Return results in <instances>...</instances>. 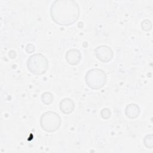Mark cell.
Returning a JSON list of instances; mask_svg holds the SVG:
<instances>
[{"label": "cell", "instance_id": "3957f363", "mask_svg": "<svg viewBox=\"0 0 153 153\" xmlns=\"http://www.w3.org/2000/svg\"><path fill=\"white\" fill-rule=\"evenodd\" d=\"M27 68L28 71L34 75H42L48 69V61L42 54L35 53L27 59Z\"/></svg>", "mask_w": 153, "mask_h": 153}, {"label": "cell", "instance_id": "6da1fadb", "mask_svg": "<svg viewBox=\"0 0 153 153\" xmlns=\"http://www.w3.org/2000/svg\"><path fill=\"white\" fill-rule=\"evenodd\" d=\"M53 21L60 26H69L75 23L80 14L79 5L73 0L54 1L50 10Z\"/></svg>", "mask_w": 153, "mask_h": 153}, {"label": "cell", "instance_id": "5b68a950", "mask_svg": "<svg viewBox=\"0 0 153 153\" xmlns=\"http://www.w3.org/2000/svg\"><path fill=\"white\" fill-rule=\"evenodd\" d=\"M96 58L103 63H108L114 57V52L111 48L106 45H100L94 49Z\"/></svg>", "mask_w": 153, "mask_h": 153}, {"label": "cell", "instance_id": "30bf717a", "mask_svg": "<svg viewBox=\"0 0 153 153\" xmlns=\"http://www.w3.org/2000/svg\"><path fill=\"white\" fill-rule=\"evenodd\" d=\"M143 144L147 148L152 149L153 148V136L152 134H147L145 136Z\"/></svg>", "mask_w": 153, "mask_h": 153}, {"label": "cell", "instance_id": "52a82bcc", "mask_svg": "<svg viewBox=\"0 0 153 153\" xmlns=\"http://www.w3.org/2000/svg\"><path fill=\"white\" fill-rule=\"evenodd\" d=\"M59 109L63 114L66 115L70 114L75 109V103L74 100L70 98H65L60 101Z\"/></svg>", "mask_w": 153, "mask_h": 153}, {"label": "cell", "instance_id": "7a4b0ae2", "mask_svg": "<svg viewBox=\"0 0 153 153\" xmlns=\"http://www.w3.org/2000/svg\"><path fill=\"white\" fill-rule=\"evenodd\" d=\"M107 76L104 71L99 68H93L88 70L85 76L87 85L93 90H99L106 83Z\"/></svg>", "mask_w": 153, "mask_h": 153}, {"label": "cell", "instance_id": "277c9868", "mask_svg": "<svg viewBox=\"0 0 153 153\" xmlns=\"http://www.w3.org/2000/svg\"><path fill=\"white\" fill-rule=\"evenodd\" d=\"M61 124V117L56 112L48 111L41 116L40 126L47 132L52 133L57 131L60 128Z\"/></svg>", "mask_w": 153, "mask_h": 153}, {"label": "cell", "instance_id": "4fadbf2b", "mask_svg": "<svg viewBox=\"0 0 153 153\" xmlns=\"http://www.w3.org/2000/svg\"><path fill=\"white\" fill-rule=\"evenodd\" d=\"M35 47L33 44H29L26 47V51L27 53H32L35 51Z\"/></svg>", "mask_w": 153, "mask_h": 153}, {"label": "cell", "instance_id": "5bb4252c", "mask_svg": "<svg viewBox=\"0 0 153 153\" xmlns=\"http://www.w3.org/2000/svg\"><path fill=\"white\" fill-rule=\"evenodd\" d=\"M8 55H9V56H10V57L11 59H14V58H16V51H14V50H11V51L9 52Z\"/></svg>", "mask_w": 153, "mask_h": 153}, {"label": "cell", "instance_id": "9c48e42d", "mask_svg": "<svg viewBox=\"0 0 153 153\" xmlns=\"http://www.w3.org/2000/svg\"><path fill=\"white\" fill-rule=\"evenodd\" d=\"M54 99L53 95L49 91H45L41 95V100L45 105H49L53 103Z\"/></svg>", "mask_w": 153, "mask_h": 153}, {"label": "cell", "instance_id": "8992f818", "mask_svg": "<svg viewBox=\"0 0 153 153\" xmlns=\"http://www.w3.org/2000/svg\"><path fill=\"white\" fill-rule=\"evenodd\" d=\"M81 58V53L76 48H71L65 54L66 60L71 65H77L80 63Z\"/></svg>", "mask_w": 153, "mask_h": 153}, {"label": "cell", "instance_id": "8fae6325", "mask_svg": "<svg viewBox=\"0 0 153 153\" xmlns=\"http://www.w3.org/2000/svg\"><path fill=\"white\" fill-rule=\"evenodd\" d=\"M141 28L145 32H148L152 29V22L149 19H145L141 23Z\"/></svg>", "mask_w": 153, "mask_h": 153}, {"label": "cell", "instance_id": "ba28073f", "mask_svg": "<svg viewBox=\"0 0 153 153\" xmlns=\"http://www.w3.org/2000/svg\"><path fill=\"white\" fill-rule=\"evenodd\" d=\"M140 108L135 103H130L125 108V115L129 119H135L140 114Z\"/></svg>", "mask_w": 153, "mask_h": 153}, {"label": "cell", "instance_id": "7c38bea8", "mask_svg": "<svg viewBox=\"0 0 153 153\" xmlns=\"http://www.w3.org/2000/svg\"><path fill=\"white\" fill-rule=\"evenodd\" d=\"M100 114V116H101L102 118H103V120H108L111 116V111L107 108H103L101 110Z\"/></svg>", "mask_w": 153, "mask_h": 153}]
</instances>
